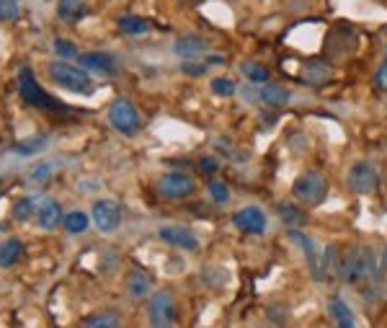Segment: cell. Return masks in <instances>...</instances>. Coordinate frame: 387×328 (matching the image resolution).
<instances>
[{
  "instance_id": "20",
  "label": "cell",
  "mask_w": 387,
  "mask_h": 328,
  "mask_svg": "<svg viewBox=\"0 0 387 328\" xmlns=\"http://www.w3.org/2000/svg\"><path fill=\"white\" fill-rule=\"evenodd\" d=\"M302 78L308 80L310 86H322L325 80H330V67L325 62L310 60V62H305V67H302Z\"/></svg>"
},
{
  "instance_id": "13",
  "label": "cell",
  "mask_w": 387,
  "mask_h": 328,
  "mask_svg": "<svg viewBox=\"0 0 387 328\" xmlns=\"http://www.w3.org/2000/svg\"><path fill=\"white\" fill-rule=\"evenodd\" d=\"M289 238H292L297 246L302 248V253H305V258H308V266L310 271H313V277L318 279V274H320V258H322V248H318L315 241L310 236H305V233H300V230H289Z\"/></svg>"
},
{
  "instance_id": "1",
  "label": "cell",
  "mask_w": 387,
  "mask_h": 328,
  "mask_svg": "<svg viewBox=\"0 0 387 328\" xmlns=\"http://www.w3.org/2000/svg\"><path fill=\"white\" fill-rule=\"evenodd\" d=\"M341 277L349 285H372L380 277V261L369 246H354L341 261Z\"/></svg>"
},
{
  "instance_id": "36",
  "label": "cell",
  "mask_w": 387,
  "mask_h": 328,
  "mask_svg": "<svg viewBox=\"0 0 387 328\" xmlns=\"http://www.w3.org/2000/svg\"><path fill=\"white\" fill-rule=\"evenodd\" d=\"M184 70L191 72V75H201V72L207 70V65H201V67H189V65H184Z\"/></svg>"
},
{
  "instance_id": "30",
  "label": "cell",
  "mask_w": 387,
  "mask_h": 328,
  "mask_svg": "<svg viewBox=\"0 0 387 328\" xmlns=\"http://www.w3.org/2000/svg\"><path fill=\"white\" fill-rule=\"evenodd\" d=\"M279 217L287 222V225H300V222H305V212H300L294 204H279Z\"/></svg>"
},
{
  "instance_id": "3",
  "label": "cell",
  "mask_w": 387,
  "mask_h": 328,
  "mask_svg": "<svg viewBox=\"0 0 387 328\" xmlns=\"http://www.w3.org/2000/svg\"><path fill=\"white\" fill-rule=\"evenodd\" d=\"M50 78L57 83L60 88L64 91H72V93H94V80L88 75L86 67H75V65H67V62H52L50 67Z\"/></svg>"
},
{
  "instance_id": "10",
  "label": "cell",
  "mask_w": 387,
  "mask_h": 328,
  "mask_svg": "<svg viewBox=\"0 0 387 328\" xmlns=\"http://www.w3.org/2000/svg\"><path fill=\"white\" fill-rule=\"evenodd\" d=\"M232 225H235L237 230H243V233H251V236H261V233H266V214L264 209L258 207H243L237 209L235 214H232Z\"/></svg>"
},
{
  "instance_id": "28",
  "label": "cell",
  "mask_w": 387,
  "mask_h": 328,
  "mask_svg": "<svg viewBox=\"0 0 387 328\" xmlns=\"http://www.w3.org/2000/svg\"><path fill=\"white\" fill-rule=\"evenodd\" d=\"M207 192H209V197H212V202H217V204L230 202V186L225 184V181H209Z\"/></svg>"
},
{
  "instance_id": "32",
  "label": "cell",
  "mask_w": 387,
  "mask_h": 328,
  "mask_svg": "<svg viewBox=\"0 0 387 328\" xmlns=\"http://www.w3.org/2000/svg\"><path fill=\"white\" fill-rule=\"evenodd\" d=\"M55 52L62 55V58H78V50H75L72 42H67V39H55Z\"/></svg>"
},
{
  "instance_id": "23",
  "label": "cell",
  "mask_w": 387,
  "mask_h": 328,
  "mask_svg": "<svg viewBox=\"0 0 387 328\" xmlns=\"http://www.w3.org/2000/svg\"><path fill=\"white\" fill-rule=\"evenodd\" d=\"M116 26H119V31H124V34H147L150 31V23L145 21V18H140V16H122L119 21H116Z\"/></svg>"
},
{
  "instance_id": "33",
  "label": "cell",
  "mask_w": 387,
  "mask_h": 328,
  "mask_svg": "<svg viewBox=\"0 0 387 328\" xmlns=\"http://www.w3.org/2000/svg\"><path fill=\"white\" fill-rule=\"evenodd\" d=\"M50 176H52V163H39L34 171L29 173V181H36V184H39V181L50 179Z\"/></svg>"
},
{
  "instance_id": "38",
  "label": "cell",
  "mask_w": 387,
  "mask_h": 328,
  "mask_svg": "<svg viewBox=\"0 0 387 328\" xmlns=\"http://www.w3.org/2000/svg\"><path fill=\"white\" fill-rule=\"evenodd\" d=\"M0 184H3V179H0Z\"/></svg>"
},
{
  "instance_id": "4",
  "label": "cell",
  "mask_w": 387,
  "mask_h": 328,
  "mask_svg": "<svg viewBox=\"0 0 387 328\" xmlns=\"http://www.w3.org/2000/svg\"><path fill=\"white\" fill-rule=\"evenodd\" d=\"M292 192L302 204L315 207V204H320V202L325 199V194H328V181H325L322 173H315V171L300 173L292 184Z\"/></svg>"
},
{
  "instance_id": "34",
  "label": "cell",
  "mask_w": 387,
  "mask_h": 328,
  "mask_svg": "<svg viewBox=\"0 0 387 328\" xmlns=\"http://www.w3.org/2000/svg\"><path fill=\"white\" fill-rule=\"evenodd\" d=\"M199 168L204 173H217L220 171V160L217 158H199Z\"/></svg>"
},
{
  "instance_id": "11",
  "label": "cell",
  "mask_w": 387,
  "mask_h": 328,
  "mask_svg": "<svg viewBox=\"0 0 387 328\" xmlns=\"http://www.w3.org/2000/svg\"><path fill=\"white\" fill-rule=\"evenodd\" d=\"M158 238L168 243V246H173V248H181V251L199 248V238L194 236V230H189V228H173V225H165V228L158 230Z\"/></svg>"
},
{
  "instance_id": "29",
  "label": "cell",
  "mask_w": 387,
  "mask_h": 328,
  "mask_svg": "<svg viewBox=\"0 0 387 328\" xmlns=\"http://www.w3.org/2000/svg\"><path fill=\"white\" fill-rule=\"evenodd\" d=\"M34 212H36V199H31V197H23V199L16 202V207H13V217H16V220H29Z\"/></svg>"
},
{
  "instance_id": "7",
  "label": "cell",
  "mask_w": 387,
  "mask_h": 328,
  "mask_svg": "<svg viewBox=\"0 0 387 328\" xmlns=\"http://www.w3.org/2000/svg\"><path fill=\"white\" fill-rule=\"evenodd\" d=\"M147 321L155 328L176 323V302H173V295L168 290H160V293H155L150 297V302H147Z\"/></svg>"
},
{
  "instance_id": "37",
  "label": "cell",
  "mask_w": 387,
  "mask_h": 328,
  "mask_svg": "<svg viewBox=\"0 0 387 328\" xmlns=\"http://www.w3.org/2000/svg\"><path fill=\"white\" fill-rule=\"evenodd\" d=\"M380 277H387V253H385V258H382V264H380Z\"/></svg>"
},
{
  "instance_id": "26",
  "label": "cell",
  "mask_w": 387,
  "mask_h": 328,
  "mask_svg": "<svg viewBox=\"0 0 387 328\" xmlns=\"http://www.w3.org/2000/svg\"><path fill=\"white\" fill-rule=\"evenodd\" d=\"M83 326H122V318L116 313H101V315H88L86 321H83Z\"/></svg>"
},
{
  "instance_id": "35",
  "label": "cell",
  "mask_w": 387,
  "mask_h": 328,
  "mask_svg": "<svg viewBox=\"0 0 387 328\" xmlns=\"http://www.w3.org/2000/svg\"><path fill=\"white\" fill-rule=\"evenodd\" d=\"M374 86L380 88V91H387V62L380 65V70L374 72Z\"/></svg>"
},
{
  "instance_id": "9",
  "label": "cell",
  "mask_w": 387,
  "mask_h": 328,
  "mask_svg": "<svg viewBox=\"0 0 387 328\" xmlns=\"http://www.w3.org/2000/svg\"><path fill=\"white\" fill-rule=\"evenodd\" d=\"M94 222L99 225L101 233H114L122 222V207L114 199H99L94 202Z\"/></svg>"
},
{
  "instance_id": "17",
  "label": "cell",
  "mask_w": 387,
  "mask_h": 328,
  "mask_svg": "<svg viewBox=\"0 0 387 328\" xmlns=\"http://www.w3.org/2000/svg\"><path fill=\"white\" fill-rule=\"evenodd\" d=\"M328 313H330V318L336 321V326H341V328L357 326V318H354L352 307H349V302H346V300H341V297L330 300V302H328Z\"/></svg>"
},
{
  "instance_id": "5",
  "label": "cell",
  "mask_w": 387,
  "mask_h": 328,
  "mask_svg": "<svg viewBox=\"0 0 387 328\" xmlns=\"http://www.w3.org/2000/svg\"><path fill=\"white\" fill-rule=\"evenodd\" d=\"M108 124H111L116 132L132 137L140 132V127H142V116H140V111L135 109L132 101L116 99L114 104H111V109H108Z\"/></svg>"
},
{
  "instance_id": "14",
  "label": "cell",
  "mask_w": 387,
  "mask_h": 328,
  "mask_svg": "<svg viewBox=\"0 0 387 328\" xmlns=\"http://www.w3.org/2000/svg\"><path fill=\"white\" fill-rule=\"evenodd\" d=\"M36 225L42 230H55L62 220V207L57 199H39L36 202Z\"/></svg>"
},
{
  "instance_id": "31",
  "label": "cell",
  "mask_w": 387,
  "mask_h": 328,
  "mask_svg": "<svg viewBox=\"0 0 387 328\" xmlns=\"http://www.w3.org/2000/svg\"><path fill=\"white\" fill-rule=\"evenodd\" d=\"M0 18L3 21L18 18V0H0Z\"/></svg>"
},
{
  "instance_id": "6",
  "label": "cell",
  "mask_w": 387,
  "mask_h": 328,
  "mask_svg": "<svg viewBox=\"0 0 387 328\" xmlns=\"http://www.w3.org/2000/svg\"><path fill=\"white\" fill-rule=\"evenodd\" d=\"M194 192H196V181H194L189 173L171 171V173H165V176H160L158 181V194L165 197V199H173V202L189 199Z\"/></svg>"
},
{
  "instance_id": "8",
  "label": "cell",
  "mask_w": 387,
  "mask_h": 328,
  "mask_svg": "<svg viewBox=\"0 0 387 328\" xmlns=\"http://www.w3.org/2000/svg\"><path fill=\"white\" fill-rule=\"evenodd\" d=\"M349 189L354 194H372L380 184V176H377V168L372 163H366V160H359V163L352 165V171H349Z\"/></svg>"
},
{
  "instance_id": "25",
  "label": "cell",
  "mask_w": 387,
  "mask_h": 328,
  "mask_svg": "<svg viewBox=\"0 0 387 328\" xmlns=\"http://www.w3.org/2000/svg\"><path fill=\"white\" fill-rule=\"evenodd\" d=\"M64 228H67V233H72V236H78V233H86V230H88V214L70 212L67 217H64Z\"/></svg>"
},
{
  "instance_id": "15",
  "label": "cell",
  "mask_w": 387,
  "mask_h": 328,
  "mask_svg": "<svg viewBox=\"0 0 387 328\" xmlns=\"http://www.w3.org/2000/svg\"><path fill=\"white\" fill-rule=\"evenodd\" d=\"M207 50H209L207 39H201L199 34H184L173 44V52L184 60H196L201 58V55H207Z\"/></svg>"
},
{
  "instance_id": "22",
  "label": "cell",
  "mask_w": 387,
  "mask_h": 328,
  "mask_svg": "<svg viewBox=\"0 0 387 328\" xmlns=\"http://www.w3.org/2000/svg\"><path fill=\"white\" fill-rule=\"evenodd\" d=\"M240 72H243V75L251 80V83H266V80L271 78L269 67H266V65H261V62H253V60H248V62H240Z\"/></svg>"
},
{
  "instance_id": "24",
  "label": "cell",
  "mask_w": 387,
  "mask_h": 328,
  "mask_svg": "<svg viewBox=\"0 0 387 328\" xmlns=\"http://www.w3.org/2000/svg\"><path fill=\"white\" fill-rule=\"evenodd\" d=\"M44 145H47V137H29V140H18L13 150L18 155H36L44 150Z\"/></svg>"
},
{
  "instance_id": "19",
  "label": "cell",
  "mask_w": 387,
  "mask_h": 328,
  "mask_svg": "<svg viewBox=\"0 0 387 328\" xmlns=\"http://www.w3.org/2000/svg\"><path fill=\"white\" fill-rule=\"evenodd\" d=\"M23 256V243L18 238H8L0 243V266H16Z\"/></svg>"
},
{
  "instance_id": "16",
  "label": "cell",
  "mask_w": 387,
  "mask_h": 328,
  "mask_svg": "<svg viewBox=\"0 0 387 328\" xmlns=\"http://www.w3.org/2000/svg\"><path fill=\"white\" fill-rule=\"evenodd\" d=\"M127 293L129 297H135V300H142L147 297V295L152 293V279L147 271L142 269H132L129 271V277H127Z\"/></svg>"
},
{
  "instance_id": "18",
  "label": "cell",
  "mask_w": 387,
  "mask_h": 328,
  "mask_svg": "<svg viewBox=\"0 0 387 328\" xmlns=\"http://www.w3.org/2000/svg\"><path fill=\"white\" fill-rule=\"evenodd\" d=\"M83 13H86V0H60L57 3V16L64 23L80 21Z\"/></svg>"
},
{
  "instance_id": "2",
  "label": "cell",
  "mask_w": 387,
  "mask_h": 328,
  "mask_svg": "<svg viewBox=\"0 0 387 328\" xmlns=\"http://www.w3.org/2000/svg\"><path fill=\"white\" fill-rule=\"evenodd\" d=\"M18 93H21V99L26 101V104H31V106H36V109H44V111H57V114L67 111V106H64L62 101L55 99V96H50V93L39 86L36 75L31 72V67H26V65L18 70Z\"/></svg>"
},
{
  "instance_id": "27",
  "label": "cell",
  "mask_w": 387,
  "mask_h": 328,
  "mask_svg": "<svg viewBox=\"0 0 387 328\" xmlns=\"http://www.w3.org/2000/svg\"><path fill=\"white\" fill-rule=\"evenodd\" d=\"M237 86L232 78H215L212 80V93L215 96H223V99H230V96H235Z\"/></svg>"
},
{
  "instance_id": "21",
  "label": "cell",
  "mask_w": 387,
  "mask_h": 328,
  "mask_svg": "<svg viewBox=\"0 0 387 328\" xmlns=\"http://www.w3.org/2000/svg\"><path fill=\"white\" fill-rule=\"evenodd\" d=\"M258 99L264 101L266 106H284L289 101V91L284 86H274V83H269V86H264L258 91Z\"/></svg>"
},
{
  "instance_id": "12",
  "label": "cell",
  "mask_w": 387,
  "mask_h": 328,
  "mask_svg": "<svg viewBox=\"0 0 387 328\" xmlns=\"http://www.w3.org/2000/svg\"><path fill=\"white\" fill-rule=\"evenodd\" d=\"M78 65L86 67V70L101 72V75H116V72H119V62H116L111 55H106V52H86V55H78Z\"/></svg>"
}]
</instances>
